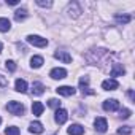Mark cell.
<instances>
[{
	"label": "cell",
	"instance_id": "f546056e",
	"mask_svg": "<svg viewBox=\"0 0 135 135\" xmlns=\"http://www.w3.org/2000/svg\"><path fill=\"white\" fill-rule=\"evenodd\" d=\"M2 49H3V45H2V43H0V52H2Z\"/></svg>",
	"mask_w": 135,
	"mask_h": 135
},
{
	"label": "cell",
	"instance_id": "7402d4cb",
	"mask_svg": "<svg viewBox=\"0 0 135 135\" xmlns=\"http://www.w3.org/2000/svg\"><path fill=\"white\" fill-rule=\"evenodd\" d=\"M5 133L7 135H19V129L16 126H10V127L5 129Z\"/></svg>",
	"mask_w": 135,
	"mask_h": 135
},
{
	"label": "cell",
	"instance_id": "4fadbf2b",
	"mask_svg": "<svg viewBox=\"0 0 135 135\" xmlns=\"http://www.w3.org/2000/svg\"><path fill=\"white\" fill-rule=\"evenodd\" d=\"M43 110H45V107H43L41 102H33L32 103V113H33V116H41Z\"/></svg>",
	"mask_w": 135,
	"mask_h": 135
},
{
	"label": "cell",
	"instance_id": "ba28073f",
	"mask_svg": "<svg viewBox=\"0 0 135 135\" xmlns=\"http://www.w3.org/2000/svg\"><path fill=\"white\" fill-rule=\"evenodd\" d=\"M80 89L83 94H94V91H91V88H89V78L88 76L80 78Z\"/></svg>",
	"mask_w": 135,
	"mask_h": 135
},
{
	"label": "cell",
	"instance_id": "9c48e42d",
	"mask_svg": "<svg viewBox=\"0 0 135 135\" xmlns=\"http://www.w3.org/2000/svg\"><path fill=\"white\" fill-rule=\"evenodd\" d=\"M49 76L52 78V80H64L65 76H67V70L65 69H52L51 70V73H49Z\"/></svg>",
	"mask_w": 135,
	"mask_h": 135
},
{
	"label": "cell",
	"instance_id": "5bb4252c",
	"mask_svg": "<svg viewBox=\"0 0 135 135\" xmlns=\"http://www.w3.org/2000/svg\"><path fill=\"white\" fill-rule=\"evenodd\" d=\"M15 88H16L18 92H26V91H27V83H26V80L18 78L16 83H15Z\"/></svg>",
	"mask_w": 135,
	"mask_h": 135
},
{
	"label": "cell",
	"instance_id": "30bf717a",
	"mask_svg": "<svg viewBox=\"0 0 135 135\" xmlns=\"http://www.w3.org/2000/svg\"><path fill=\"white\" fill-rule=\"evenodd\" d=\"M69 135H83L84 133V127L80 126V124H72L69 129H67Z\"/></svg>",
	"mask_w": 135,
	"mask_h": 135
},
{
	"label": "cell",
	"instance_id": "4dcf8cb0",
	"mask_svg": "<svg viewBox=\"0 0 135 135\" xmlns=\"http://www.w3.org/2000/svg\"><path fill=\"white\" fill-rule=\"evenodd\" d=\"M0 124H2V118H0Z\"/></svg>",
	"mask_w": 135,
	"mask_h": 135
},
{
	"label": "cell",
	"instance_id": "d6986e66",
	"mask_svg": "<svg viewBox=\"0 0 135 135\" xmlns=\"http://www.w3.org/2000/svg\"><path fill=\"white\" fill-rule=\"evenodd\" d=\"M27 18V10L26 8H21V10H18L16 13H15V19L16 21H22V19H26Z\"/></svg>",
	"mask_w": 135,
	"mask_h": 135
},
{
	"label": "cell",
	"instance_id": "5b68a950",
	"mask_svg": "<svg viewBox=\"0 0 135 135\" xmlns=\"http://www.w3.org/2000/svg\"><path fill=\"white\" fill-rule=\"evenodd\" d=\"M118 88H119V83H118L114 78L105 80V81L102 83V89H103V91H114V89H118Z\"/></svg>",
	"mask_w": 135,
	"mask_h": 135
},
{
	"label": "cell",
	"instance_id": "f1b7e54d",
	"mask_svg": "<svg viewBox=\"0 0 135 135\" xmlns=\"http://www.w3.org/2000/svg\"><path fill=\"white\" fill-rule=\"evenodd\" d=\"M129 97H130V99L133 100V97H135V95H133V92H132V91H129Z\"/></svg>",
	"mask_w": 135,
	"mask_h": 135
},
{
	"label": "cell",
	"instance_id": "2e32d148",
	"mask_svg": "<svg viewBox=\"0 0 135 135\" xmlns=\"http://www.w3.org/2000/svg\"><path fill=\"white\" fill-rule=\"evenodd\" d=\"M30 65H32V69H40L43 65V57L41 56H33L30 59Z\"/></svg>",
	"mask_w": 135,
	"mask_h": 135
},
{
	"label": "cell",
	"instance_id": "484cf974",
	"mask_svg": "<svg viewBox=\"0 0 135 135\" xmlns=\"http://www.w3.org/2000/svg\"><path fill=\"white\" fill-rule=\"evenodd\" d=\"M37 5H40V7H43V8H49L51 5H52V2H49V0H37Z\"/></svg>",
	"mask_w": 135,
	"mask_h": 135
},
{
	"label": "cell",
	"instance_id": "83f0119b",
	"mask_svg": "<svg viewBox=\"0 0 135 135\" xmlns=\"http://www.w3.org/2000/svg\"><path fill=\"white\" fill-rule=\"evenodd\" d=\"M8 5H18V0H10Z\"/></svg>",
	"mask_w": 135,
	"mask_h": 135
},
{
	"label": "cell",
	"instance_id": "ac0fdd59",
	"mask_svg": "<svg viewBox=\"0 0 135 135\" xmlns=\"http://www.w3.org/2000/svg\"><path fill=\"white\" fill-rule=\"evenodd\" d=\"M32 92H33L35 95H41V94L45 92V86H43L41 83H33V86H32Z\"/></svg>",
	"mask_w": 135,
	"mask_h": 135
},
{
	"label": "cell",
	"instance_id": "7c38bea8",
	"mask_svg": "<svg viewBox=\"0 0 135 135\" xmlns=\"http://www.w3.org/2000/svg\"><path fill=\"white\" fill-rule=\"evenodd\" d=\"M126 73V69H124V65H121V64H114L113 65V69H111V72H110V75L114 78V76H122Z\"/></svg>",
	"mask_w": 135,
	"mask_h": 135
},
{
	"label": "cell",
	"instance_id": "3957f363",
	"mask_svg": "<svg viewBox=\"0 0 135 135\" xmlns=\"http://www.w3.org/2000/svg\"><path fill=\"white\" fill-rule=\"evenodd\" d=\"M102 108H103L105 111H116V110H119V102H118L116 99H108V100L103 102Z\"/></svg>",
	"mask_w": 135,
	"mask_h": 135
},
{
	"label": "cell",
	"instance_id": "8992f818",
	"mask_svg": "<svg viewBox=\"0 0 135 135\" xmlns=\"http://www.w3.org/2000/svg\"><path fill=\"white\" fill-rule=\"evenodd\" d=\"M94 126H95V130L97 132H102V133L107 132V129H108V122H107L105 118H95Z\"/></svg>",
	"mask_w": 135,
	"mask_h": 135
},
{
	"label": "cell",
	"instance_id": "9a60e30c",
	"mask_svg": "<svg viewBox=\"0 0 135 135\" xmlns=\"http://www.w3.org/2000/svg\"><path fill=\"white\" fill-rule=\"evenodd\" d=\"M29 132L32 133H43V124L41 122H32L29 127Z\"/></svg>",
	"mask_w": 135,
	"mask_h": 135
},
{
	"label": "cell",
	"instance_id": "e0dca14e",
	"mask_svg": "<svg viewBox=\"0 0 135 135\" xmlns=\"http://www.w3.org/2000/svg\"><path fill=\"white\" fill-rule=\"evenodd\" d=\"M11 27V22L7 18H0V32H8Z\"/></svg>",
	"mask_w": 135,
	"mask_h": 135
},
{
	"label": "cell",
	"instance_id": "44dd1931",
	"mask_svg": "<svg viewBox=\"0 0 135 135\" xmlns=\"http://www.w3.org/2000/svg\"><path fill=\"white\" fill-rule=\"evenodd\" d=\"M118 133L119 135H130L132 133V127L130 126H122V127L118 129Z\"/></svg>",
	"mask_w": 135,
	"mask_h": 135
},
{
	"label": "cell",
	"instance_id": "8fae6325",
	"mask_svg": "<svg viewBox=\"0 0 135 135\" xmlns=\"http://www.w3.org/2000/svg\"><path fill=\"white\" fill-rule=\"evenodd\" d=\"M54 57L59 59V60H62V62H65V64H70L72 62V56L69 52H65V51H56Z\"/></svg>",
	"mask_w": 135,
	"mask_h": 135
},
{
	"label": "cell",
	"instance_id": "603a6c76",
	"mask_svg": "<svg viewBox=\"0 0 135 135\" xmlns=\"http://www.w3.org/2000/svg\"><path fill=\"white\" fill-rule=\"evenodd\" d=\"M130 114H132V111H130L129 108H122V110L119 111V116H121L122 119H127V118H130Z\"/></svg>",
	"mask_w": 135,
	"mask_h": 135
},
{
	"label": "cell",
	"instance_id": "d4e9b609",
	"mask_svg": "<svg viewBox=\"0 0 135 135\" xmlns=\"http://www.w3.org/2000/svg\"><path fill=\"white\" fill-rule=\"evenodd\" d=\"M48 105L51 107V108H60V102L57 100V99H49V102H48Z\"/></svg>",
	"mask_w": 135,
	"mask_h": 135
},
{
	"label": "cell",
	"instance_id": "cb8c5ba5",
	"mask_svg": "<svg viewBox=\"0 0 135 135\" xmlns=\"http://www.w3.org/2000/svg\"><path fill=\"white\" fill-rule=\"evenodd\" d=\"M5 67H7V70H10V72H15V70H16L15 60H7V62H5Z\"/></svg>",
	"mask_w": 135,
	"mask_h": 135
},
{
	"label": "cell",
	"instance_id": "52a82bcc",
	"mask_svg": "<svg viewBox=\"0 0 135 135\" xmlns=\"http://www.w3.org/2000/svg\"><path fill=\"white\" fill-rule=\"evenodd\" d=\"M56 92H57L59 95H64V97H70V95H73L76 91H75V88H72V86H60V88L56 89Z\"/></svg>",
	"mask_w": 135,
	"mask_h": 135
},
{
	"label": "cell",
	"instance_id": "ffe728a7",
	"mask_svg": "<svg viewBox=\"0 0 135 135\" xmlns=\"http://www.w3.org/2000/svg\"><path fill=\"white\" fill-rule=\"evenodd\" d=\"M130 16L129 15H116V21L119 22V24H129L130 22Z\"/></svg>",
	"mask_w": 135,
	"mask_h": 135
},
{
	"label": "cell",
	"instance_id": "4316f807",
	"mask_svg": "<svg viewBox=\"0 0 135 135\" xmlns=\"http://www.w3.org/2000/svg\"><path fill=\"white\" fill-rule=\"evenodd\" d=\"M7 86H8V80L0 75V88H7Z\"/></svg>",
	"mask_w": 135,
	"mask_h": 135
},
{
	"label": "cell",
	"instance_id": "7a4b0ae2",
	"mask_svg": "<svg viewBox=\"0 0 135 135\" xmlns=\"http://www.w3.org/2000/svg\"><path fill=\"white\" fill-rule=\"evenodd\" d=\"M27 43H30V45H33L37 48H45L48 45V40L40 37V35H29L27 37Z\"/></svg>",
	"mask_w": 135,
	"mask_h": 135
},
{
	"label": "cell",
	"instance_id": "277c9868",
	"mask_svg": "<svg viewBox=\"0 0 135 135\" xmlns=\"http://www.w3.org/2000/svg\"><path fill=\"white\" fill-rule=\"evenodd\" d=\"M54 119H56L57 124H64L67 119H69V113H67V110H64V108H57Z\"/></svg>",
	"mask_w": 135,
	"mask_h": 135
},
{
	"label": "cell",
	"instance_id": "6da1fadb",
	"mask_svg": "<svg viewBox=\"0 0 135 135\" xmlns=\"http://www.w3.org/2000/svg\"><path fill=\"white\" fill-rule=\"evenodd\" d=\"M7 110H8L11 114H16V116H21V114H24V105H22L21 102H16V100H13V102H8V105H7Z\"/></svg>",
	"mask_w": 135,
	"mask_h": 135
}]
</instances>
